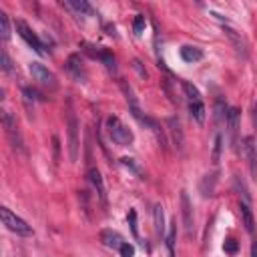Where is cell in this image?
I'll return each mask as SVG.
<instances>
[{"label":"cell","instance_id":"1","mask_svg":"<svg viewBox=\"0 0 257 257\" xmlns=\"http://www.w3.org/2000/svg\"><path fill=\"white\" fill-rule=\"evenodd\" d=\"M66 133H68V159L74 163L78 159V118L74 114L70 100L66 104Z\"/></svg>","mask_w":257,"mask_h":257},{"label":"cell","instance_id":"2","mask_svg":"<svg viewBox=\"0 0 257 257\" xmlns=\"http://www.w3.org/2000/svg\"><path fill=\"white\" fill-rule=\"evenodd\" d=\"M106 131H108V137H110L116 145H120V147H126V145H131V143L135 141L133 131H131L118 116H108V118H106Z\"/></svg>","mask_w":257,"mask_h":257},{"label":"cell","instance_id":"3","mask_svg":"<svg viewBox=\"0 0 257 257\" xmlns=\"http://www.w3.org/2000/svg\"><path fill=\"white\" fill-rule=\"evenodd\" d=\"M2 223L6 225V229H10L12 233H16V235H22V237H30L32 235V227L24 221V219H20L18 215H14L8 207H2Z\"/></svg>","mask_w":257,"mask_h":257},{"label":"cell","instance_id":"4","mask_svg":"<svg viewBox=\"0 0 257 257\" xmlns=\"http://www.w3.org/2000/svg\"><path fill=\"white\" fill-rule=\"evenodd\" d=\"M14 26H16V32L20 34V38H22V40H24V42L34 50V52H38L40 56H42V54H46V50H44V46H42L40 38L36 36V32H32V28H30L24 20H16V24H14Z\"/></svg>","mask_w":257,"mask_h":257},{"label":"cell","instance_id":"5","mask_svg":"<svg viewBox=\"0 0 257 257\" xmlns=\"http://www.w3.org/2000/svg\"><path fill=\"white\" fill-rule=\"evenodd\" d=\"M2 124H4V131H6L8 139H10L12 149H14V151H24V147H22V137H20V133H18L16 118H14L8 110H4V114H2Z\"/></svg>","mask_w":257,"mask_h":257},{"label":"cell","instance_id":"6","mask_svg":"<svg viewBox=\"0 0 257 257\" xmlns=\"http://www.w3.org/2000/svg\"><path fill=\"white\" fill-rule=\"evenodd\" d=\"M30 74H32V78L34 80H38L42 86H46V88H56V76L44 66V64H40V62H32L30 64Z\"/></svg>","mask_w":257,"mask_h":257},{"label":"cell","instance_id":"7","mask_svg":"<svg viewBox=\"0 0 257 257\" xmlns=\"http://www.w3.org/2000/svg\"><path fill=\"white\" fill-rule=\"evenodd\" d=\"M243 153L247 157V165L251 171V177L257 179V145L253 137H245L243 139Z\"/></svg>","mask_w":257,"mask_h":257},{"label":"cell","instance_id":"8","mask_svg":"<svg viewBox=\"0 0 257 257\" xmlns=\"http://www.w3.org/2000/svg\"><path fill=\"white\" fill-rule=\"evenodd\" d=\"M181 215H183L185 231H187V235L191 237V235H193V231H195V225H193V207H191L189 195H187L185 191H181Z\"/></svg>","mask_w":257,"mask_h":257},{"label":"cell","instance_id":"9","mask_svg":"<svg viewBox=\"0 0 257 257\" xmlns=\"http://www.w3.org/2000/svg\"><path fill=\"white\" fill-rule=\"evenodd\" d=\"M64 66H66L68 74H70L74 80H78V82H84V80H86V70H84L82 60H80V56H78V54H70Z\"/></svg>","mask_w":257,"mask_h":257},{"label":"cell","instance_id":"10","mask_svg":"<svg viewBox=\"0 0 257 257\" xmlns=\"http://www.w3.org/2000/svg\"><path fill=\"white\" fill-rule=\"evenodd\" d=\"M88 181H90V185L94 187L96 197H98V201L102 203V207H106V189H104V181H102V177H100V171H98V169H88Z\"/></svg>","mask_w":257,"mask_h":257},{"label":"cell","instance_id":"11","mask_svg":"<svg viewBox=\"0 0 257 257\" xmlns=\"http://www.w3.org/2000/svg\"><path fill=\"white\" fill-rule=\"evenodd\" d=\"M239 215H241V221H243V227L249 235L255 233V217H253V211L249 207V203L245 201H239Z\"/></svg>","mask_w":257,"mask_h":257},{"label":"cell","instance_id":"12","mask_svg":"<svg viewBox=\"0 0 257 257\" xmlns=\"http://www.w3.org/2000/svg\"><path fill=\"white\" fill-rule=\"evenodd\" d=\"M237 122H239V110L237 108H229V114H227V133H229V143L231 147L235 149L237 147Z\"/></svg>","mask_w":257,"mask_h":257},{"label":"cell","instance_id":"13","mask_svg":"<svg viewBox=\"0 0 257 257\" xmlns=\"http://www.w3.org/2000/svg\"><path fill=\"white\" fill-rule=\"evenodd\" d=\"M225 34H227V38L231 40V44L235 46V50H237L239 54L247 56V42H245V38H243L239 32H235L233 28H229V26H225Z\"/></svg>","mask_w":257,"mask_h":257},{"label":"cell","instance_id":"14","mask_svg":"<svg viewBox=\"0 0 257 257\" xmlns=\"http://www.w3.org/2000/svg\"><path fill=\"white\" fill-rule=\"evenodd\" d=\"M153 223H155V233L159 237L165 235V213H163V205H155L153 207Z\"/></svg>","mask_w":257,"mask_h":257},{"label":"cell","instance_id":"15","mask_svg":"<svg viewBox=\"0 0 257 257\" xmlns=\"http://www.w3.org/2000/svg\"><path fill=\"white\" fill-rule=\"evenodd\" d=\"M100 239H102V243H104L106 247H110V249H120V245L124 243L122 237H120L116 231H108V229L100 233Z\"/></svg>","mask_w":257,"mask_h":257},{"label":"cell","instance_id":"16","mask_svg":"<svg viewBox=\"0 0 257 257\" xmlns=\"http://www.w3.org/2000/svg\"><path fill=\"white\" fill-rule=\"evenodd\" d=\"M181 58L185 60V62H197V60H201L203 58V50L199 48V46H183L181 48Z\"/></svg>","mask_w":257,"mask_h":257},{"label":"cell","instance_id":"17","mask_svg":"<svg viewBox=\"0 0 257 257\" xmlns=\"http://www.w3.org/2000/svg\"><path fill=\"white\" fill-rule=\"evenodd\" d=\"M64 6L70 8V10H76L80 16H82V14H88V16L94 14L92 6H90L88 2H84V0H68V2H64Z\"/></svg>","mask_w":257,"mask_h":257},{"label":"cell","instance_id":"18","mask_svg":"<svg viewBox=\"0 0 257 257\" xmlns=\"http://www.w3.org/2000/svg\"><path fill=\"white\" fill-rule=\"evenodd\" d=\"M169 126H171V133H173V141H175V147L181 151L183 149V133H181V124L177 118H169Z\"/></svg>","mask_w":257,"mask_h":257},{"label":"cell","instance_id":"19","mask_svg":"<svg viewBox=\"0 0 257 257\" xmlns=\"http://www.w3.org/2000/svg\"><path fill=\"white\" fill-rule=\"evenodd\" d=\"M189 112H191V116H193L197 122H203V120H205V104H203L201 100L191 102V104H189Z\"/></svg>","mask_w":257,"mask_h":257},{"label":"cell","instance_id":"20","mask_svg":"<svg viewBox=\"0 0 257 257\" xmlns=\"http://www.w3.org/2000/svg\"><path fill=\"white\" fill-rule=\"evenodd\" d=\"M181 86H183V90H185V94H187V98H189L191 102L201 100V92H199V88L193 86L189 80H181Z\"/></svg>","mask_w":257,"mask_h":257},{"label":"cell","instance_id":"21","mask_svg":"<svg viewBox=\"0 0 257 257\" xmlns=\"http://www.w3.org/2000/svg\"><path fill=\"white\" fill-rule=\"evenodd\" d=\"M0 34H2L4 42L10 40V20H8V14L2 10H0Z\"/></svg>","mask_w":257,"mask_h":257},{"label":"cell","instance_id":"22","mask_svg":"<svg viewBox=\"0 0 257 257\" xmlns=\"http://www.w3.org/2000/svg\"><path fill=\"white\" fill-rule=\"evenodd\" d=\"M227 114H229V108L221 102V100H217V104H215V120L221 124V122H227Z\"/></svg>","mask_w":257,"mask_h":257},{"label":"cell","instance_id":"23","mask_svg":"<svg viewBox=\"0 0 257 257\" xmlns=\"http://www.w3.org/2000/svg\"><path fill=\"white\" fill-rule=\"evenodd\" d=\"M175 235H177V221L171 223L169 233H167V247H169V255H171V257H173V253H175Z\"/></svg>","mask_w":257,"mask_h":257},{"label":"cell","instance_id":"24","mask_svg":"<svg viewBox=\"0 0 257 257\" xmlns=\"http://www.w3.org/2000/svg\"><path fill=\"white\" fill-rule=\"evenodd\" d=\"M219 155H221V135L215 137V143H213V155H211V161L217 165L219 163Z\"/></svg>","mask_w":257,"mask_h":257},{"label":"cell","instance_id":"25","mask_svg":"<svg viewBox=\"0 0 257 257\" xmlns=\"http://www.w3.org/2000/svg\"><path fill=\"white\" fill-rule=\"evenodd\" d=\"M0 60H2V70L4 72H12V62H10V56H8L6 50L0 52Z\"/></svg>","mask_w":257,"mask_h":257},{"label":"cell","instance_id":"26","mask_svg":"<svg viewBox=\"0 0 257 257\" xmlns=\"http://www.w3.org/2000/svg\"><path fill=\"white\" fill-rule=\"evenodd\" d=\"M223 249H225V253L235 255V253H237V249H239V245H237V241H235V239H227V241L223 243Z\"/></svg>","mask_w":257,"mask_h":257},{"label":"cell","instance_id":"27","mask_svg":"<svg viewBox=\"0 0 257 257\" xmlns=\"http://www.w3.org/2000/svg\"><path fill=\"white\" fill-rule=\"evenodd\" d=\"M118 253H120V257H135V247L131 245V243H122L120 245V249H118Z\"/></svg>","mask_w":257,"mask_h":257},{"label":"cell","instance_id":"28","mask_svg":"<svg viewBox=\"0 0 257 257\" xmlns=\"http://www.w3.org/2000/svg\"><path fill=\"white\" fill-rule=\"evenodd\" d=\"M235 185H237V189L241 191V195H243V201H245V203H249V199H251V197H249V193H247V187L243 185L241 177H235Z\"/></svg>","mask_w":257,"mask_h":257},{"label":"cell","instance_id":"29","mask_svg":"<svg viewBox=\"0 0 257 257\" xmlns=\"http://www.w3.org/2000/svg\"><path fill=\"white\" fill-rule=\"evenodd\" d=\"M133 28H135V32H137V34H141V32L145 30V16H141V14H139V16L135 18V24H133Z\"/></svg>","mask_w":257,"mask_h":257},{"label":"cell","instance_id":"30","mask_svg":"<svg viewBox=\"0 0 257 257\" xmlns=\"http://www.w3.org/2000/svg\"><path fill=\"white\" fill-rule=\"evenodd\" d=\"M128 223H131V229H133V235L137 237L139 233H137V213H135V209H131V211H128Z\"/></svg>","mask_w":257,"mask_h":257},{"label":"cell","instance_id":"31","mask_svg":"<svg viewBox=\"0 0 257 257\" xmlns=\"http://www.w3.org/2000/svg\"><path fill=\"white\" fill-rule=\"evenodd\" d=\"M253 124H255V133H257V102L253 104Z\"/></svg>","mask_w":257,"mask_h":257},{"label":"cell","instance_id":"32","mask_svg":"<svg viewBox=\"0 0 257 257\" xmlns=\"http://www.w3.org/2000/svg\"><path fill=\"white\" fill-rule=\"evenodd\" d=\"M251 257H257V239L251 243Z\"/></svg>","mask_w":257,"mask_h":257}]
</instances>
